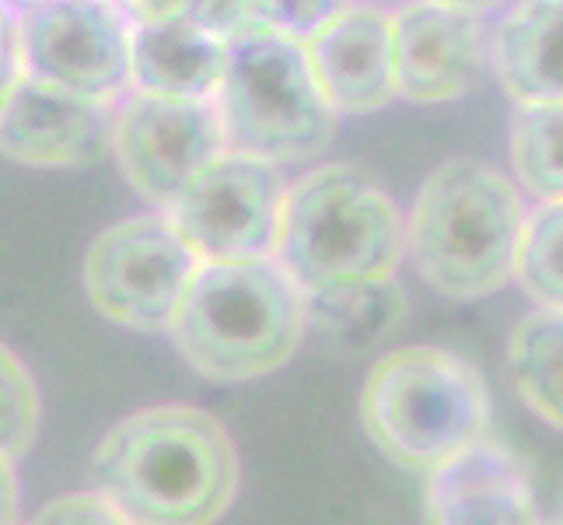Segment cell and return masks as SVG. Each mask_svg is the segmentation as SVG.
<instances>
[{"instance_id":"6da1fadb","label":"cell","mask_w":563,"mask_h":525,"mask_svg":"<svg viewBox=\"0 0 563 525\" xmlns=\"http://www.w3.org/2000/svg\"><path fill=\"white\" fill-rule=\"evenodd\" d=\"M88 477L133 525H213L239 494V449L213 414L162 403L112 424Z\"/></svg>"},{"instance_id":"7a4b0ae2","label":"cell","mask_w":563,"mask_h":525,"mask_svg":"<svg viewBox=\"0 0 563 525\" xmlns=\"http://www.w3.org/2000/svg\"><path fill=\"white\" fill-rule=\"evenodd\" d=\"M274 260L301 298L396 281L406 260V214L361 165H316L287 183Z\"/></svg>"},{"instance_id":"3957f363","label":"cell","mask_w":563,"mask_h":525,"mask_svg":"<svg viewBox=\"0 0 563 525\" xmlns=\"http://www.w3.org/2000/svg\"><path fill=\"white\" fill-rule=\"evenodd\" d=\"M526 204L504 172L455 158L423 179L406 214V256L452 302L490 298L515 281Z\"/></svg>"},{"instance_id":"277c9868","label":"cell","mask_w":563,"mask_h":525,"mask_svg":"<svg viewBox=\"0 0 563 525\" xmlns=\"http://www.w3.org/2000/svg\"><path fill=\"white\" fill-rule=\"evenodd\" d=\"M308 333L305 298L277 260L200 263L168 337L210 382L274 375Z\"/></svg>"},{"instance_id":"5b68a950","label":"cell","mask_w":563,"mask_h":525,"mask_svg":"<svg viewBox=\"0 0 563 525\" xmlns=\"http://www.w3.org/2000/svg\"><path fill=\"white\" fill-rule=\"evenodd\" d=\"M361 420L385 459L410 473H431L487 438L490 389L455 350L396 347L364 379Z\"/></svg>"},{"instance_id":"8992f818","label":"cell","mask_w":563,"mask_h":525,"mask_svg":"<svg viewBox=\"0 0 563 525\" xmlns=\"http://www.w3.org/2000/svg\"><path fill=\"white\" fill-rule=\"evenodd\" d=\"M213 109L231 151L277 168L322 158L340 123L316 81L305 43L280 32H263L228 46Z\"/></svg>"},{"instance_id":"52a82bcc","label":"cell","mask_w":563,"mask_h":525,"mask_svg":"<svg viewBox=\"0 0 563 525\" xmlns=\"http://www.w3.org/2000/svg\"><path fill=\"white\" fill-rule=\"evenodd\" d=\"M200 260L165 214L109 225L85 252V291L99 313L137 333H168Z\"/></svg>"},{"instance_id":"ba28073f","label":"cell","mask_w":563,"mask_h":525,"mask_svg":"<svg viewBox=\"0 0 563 525\" xmlns=\"http://www.w3.org/2000/svg\"><path fill=\"white\" fill-rule=\"evenodd\" d=\"M287 183L284 168L228 147L192 175L165 218L200 263L269 260Z\"/></svg>"},{"instance_id":"9c48e42d","label":"cell","mask_w":563,"mask_h":525,"mask_svg":"<svg viewBox=\"0 0 563 525\" xmlns=\"http://www.w3.org/2000/svg\"><path fill=\"white\" fill-rule=\"evenodd\" d=\"M221 151H228V138L213 99H165L130 88L112 106L109 154L130 189L158 214Z\"/></svg>"},{"instance_id":"30bf717a","label":"cell","mask_w":563,"mask_h":525,"mask_svg":"<svg viewBox=\"0 0 563 525\" xmlns=\"http://www.w3.org/2000/svg\"><path fill=\"white\" fill-rule=\"evenodd\" d=\"M18 14L25 77L102 102L130 91L133 25L112 0H53Z\"/></svg>"},{"instance_id":"8fae6325","label":"cell","mask_w":563,"mask_h":525,"mask_svg":"<svg viewBox=\"0 0 563 525\" xmlns=\"http://www.w3.org/2000/svg\"><path fill=\"white\" fill-rule=\"evenodd\" d=\"M396 91L417 106L465 99L490 64V32L483 14L438 0H406L393 8Z\"/></svg>"},{"instance_id":"7c38bea8","label":"cell","mask_w":563,"mask_h":525,"mask_svg":"<svg viewBox=\"0 0 563 525\" xmlns=\"http://www.w3.org/2000/svg\"><path fill=\"white\" fill-rule=\"evenodd\" d=\"M112 106L22 77L0 106V154L29 168L102 162L112 151Z\"/></svg>"},{"instance_id":"4fadbf2b","label":"cell","mask_w":563,"mask_h":525,"mask_svg":"<svg viewBox=\"0 0 563 525\" xmlns=\"http://www.w3.org/2000/svg\"><path fill=\"white\" fill-rule=\"evenodd\" d=\"M316 81L336 116H367L399 99L393 11L354 0L305 43Z\"/></svg>"},{"instance_id":"5bb4252c","label":"cell","mask_w":563,"mask_h":525,"mask_svg":"<svg viewBox=\"0 0 563 525\" xmlns=\"http://www.w3.org/2000/svg\"><path fill=\"white\" fill-rule=\"evenodd\" d=\"M423 525H539L526 462L483 438L427 473Z\"/></svg>"},{"instance_id":"9a60e30c","label":"cell","mask_w":563,"mask_h":525,"mask_svg":"<svg viewBox=\"0 0 563 525\" xmlns=\"http://www.w3.org/2000/svg\"><path fill=\"white\" fill-rule=\"evenodd\" d=\"M490 67L515 106L563 102V0H515L490 32Z\"/></svg>"},{"instance_id":"2e32d148","label":"cell","mask_w":563,"mask_h":525,"mask_svg":"<svg viewBox=\"0 0 563 525\" xmlns=\"http://www.w3.org/2000/svg\"><path fill=\"white\" fill-rule=\"evenodd\" d=\"M228 46L192 18L133 29L130 88L165 99H213L224 77Z\"/></svg>"},{"instance_id":"e0dca14e","label":"cell","mask_w":563,"mask_h":525,"mask_svg":"<svg viewBox=\"0 0 563 525\" xmlns=\"http://www.w3.org/2000/svg\"><path fill=\"white\" fill-rule=\"evenodd\" d=\"M508 372L532 414L563 431V313L532 308L508 337Z\"/></svg>"},{"instance_id":"ac0fdd59","label":"cell","mask_w":563,"mask_h":525,"mask_svg":"<svg viewBox=\"0 0 563 525\" xmlns=\"http://www.w3.org/2000/svg\"><path fill=\"white\" fill-rule=\"evenodd\" d=\"M511 168L536 204H563V102L515 106Z\"/></svg>"},{"instance_id":"d6986e66","label":"cell","mask_w":563,"mask_h":525,"mask_svg":"<svg viewBox=\"0 0 563 525\" xmlns=\"http://www.w3.org/2000/svg\"><path fill=\"white\" fill-rule=\"evenodd\" d=\"M515 281L536 308L563 313V204H536L526 210Z\"/></svg>"},{"instance_id":"ffe728a7","label":"cell","mask_w":563,"mask_h":525,"mask_svg":"<svg viewBox=\"0 0 563 525\" xmlns=\"http://www.w3.org/2000/svg\"><path fill=\"white\" fill-rule=\"evenodd\" d=\"M308 326L333 333L340 340H367L385 333L402 316V291L396 281L367 284V287H346L336 295L305 298Z\"/></svg>"},{"instance_id":"44dd1931","label":"cell","mask_w":563,"mask_h":525,"mask_svg":"<svg viewBox=\"0 0 563 525\" xmlns=\"http://www.w3.org/2000/svg\"><path fill=\"white\" fill-rule=\"evenodd\" d=\"M43 424V400L25 361L0 343V452L18 459L32 449Z\"/></svg>"},{"instance_id":"7402d4cb","label":"cell","mask_w":563,"mask_h":525,"mask_svg":"<svg viewBox=\"0 0 563 525\" xmlns=\"http://www.w3.org/2000/svg\"><path fill=\"white\" fill-rule=\"evenodd\" d=\"M189 18L224 46H235L242 39L274 32L266 25L263 0H192Z\"/></svg>"},{"instance_id":"603a6c76","label":"cell","mask_w":563,"mask_h":525,"mask_svg":"<svg viewBox=\"0 0 563 525\" xmlns=\"http://www.w3.org/2000/svg\"><path fill=\"white\" fill-rule=\"evenodd\" d=\"M351 4L354 0H263V14H266V25L274 32L298 39V43H308V39L322 32Z\"/></svg>"},{"instance_id":"cb8c5ba5","label":"cell","mask_w":563,"mask_h":525,"mask_svg":"<svg viewBox=\"0 0 563 525\" xmlns=\"http://www.w3.org/2000/svg\"><path fill=\"white\" fill-rule=\"evenodd\" d=\"M29 525H133V522L95 491H70L46 501Z\"/></svg>"},{"instance_id":"d4e9b609","label":"cell","mask_w":563,"mask_h":525,"mask_svg":"<svg viewBox=\"0 0 563 525\" xmlns=\"http://www.w3.org/2000/svg\"><path fill=\"white\" fill-rule=\"evenodd\" d=\"M25 77L22 64V14L0 0V106L8 102L14 85Z\"/></svg>"},{"instance_id":"484cf974","label":"cell","mask_w":563,"mask_h":525,"mask_svg":"<svg viewBox=\"0 0 563 525\" xmlns=\"http://www.w3.org/2000/svg\"><path fill=\"white\" fill-rule=\"evenodd\" d=\"M112 4L123 11L133 29L176 22V18H189L192 11V0H112Z\"/></svg>"},{"instance_id":"4316f807","label":"cell","mask_w":563,"mask_h":525,"mask_svg":"<svg viewBox=\"0 0 563 525\" xmlns=\"http://www.w3.org/2000/svg\"><path fill=\"white\" fill-rule=\"evenodd\" d=\"M11 456L0 452V525H18L22 518V488H18V470Z\"/></svg>"},{"instance_id":"83f0119b","label":"cell","mask_w":563,"mask_h":525,"mask_svg":"<svg viewBox=\"0 0 563 525\" xmlns=\"http://www.w3.org/2000/svg\"><path fill=\"white\" fill-rule=\"evenodd\" d=\"M438 4H452V8H462V11L487 14V11H497V8H504V4H508V0H438Z\"/></svg>"},{"instance_id":"f1b7e54d","label":"cell","mask_w":563,"mask_h":525,"mask_svg":"<svg viewBox=\"0 0 563 525\" xmlns=\"http://www.w3.org/2000/svg\"><path fill=\"white\" fill-rule=\"evenodd\" d=\"M14 11H32V8H43V4H53V0H8Z\"/></svg>"},{"instance_id":"f546056e","label":"cell","mask_w":563,"mask_h":525,"mask_svg":"<svg viewBox=\"0 0 563 525\" xmlns=\"http://www.w3.org/2000/svg\"><path fill=\"white\" fill-rule=\"evenodd\" d=\"M539 525H563V518H553V522H539Z\"/></svg>"}]
</instances>
